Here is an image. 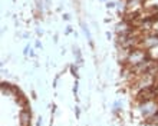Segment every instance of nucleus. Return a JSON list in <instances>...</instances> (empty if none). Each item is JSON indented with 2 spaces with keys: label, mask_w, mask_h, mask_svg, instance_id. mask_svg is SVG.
I'll return each mask as SVG.
<instances>
[{
  "label": "nucleus",
  "mask_w": 158,
  "mask_h": 126,
  "mask_svg": "<svg viewBox=\"0 0 158 126\" xmlns=\"http://www.w3.org/2000/svg\"><path fill=\"white\" fill-rule=\"evenodd\" d=\"M141 47L142 49H147V50H151V49L158 47V33H154V32H152V33L142 34Z\"/></svg>",
  "instance_id": "nucleus-3"
},
{
  "label": "nucleus",
  "mask_w": 158,
  "mask_h": 126,
  "mask_svg": "<svg viewBox=\"0 0 158 126\" xmlns=\"http://www.w3.org/2000/svg\"><path fill=\"white\" fill-rule=\"evenodd\" d=\"M20 125L22 126H29L30 125V113L27 110H23L20 113Z\"/></svg>",
  "instance_id": "nucleus-4"
},
{
  "label": "nucleus",
  "mask_w": 158,
  "mask_h": 126,
  "mask_svg": "<svg viewBox=\"0 0 158 126\" xmlns=\"http://www.w3.org/2000/svg\"><path fill=\"white\" fill-rule=\"evenodd\" d=\"M147 59H150V55H148L147 49L137 47V49H131L125 65H127V66H137V65H139V63L145 62Z\"/></svg>",
  "instance_id": "nucleus-1"
},
{
  "label": "nucleus",
  "mask_w": 158,
  "mask_h": 126,
  "mask_svg": "<svg viewBox=\"0 0 158 126\" xmlns=\"http://www.w3.org/2000/svg\"><path fill=\"white\" fill-rule=\"evenodd\" d=\"M138 106H139V112H141L142 116L151 118L152 115H155L158 112V99L144 102V103H138Z\"/></svg>",
  "instance_id": "nucleus-2"
}]
</instances>
